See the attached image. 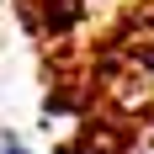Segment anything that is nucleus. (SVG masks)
Here are the masks:
<instances>
[{"label": "nucleus", "instance_id": "obj_1", "mask_svg": "<svg viewBox=\"0 0 154 154\" xmlns=\"http://www.w3.org/2000/svg\"><path fill=\"white\" fill-rule=\"evenodd\" d=\"M0 154H32V149L16 138V133H0Z\"/></svg>", "mask_w": 154, "mask_h": 154}]
</instances>
